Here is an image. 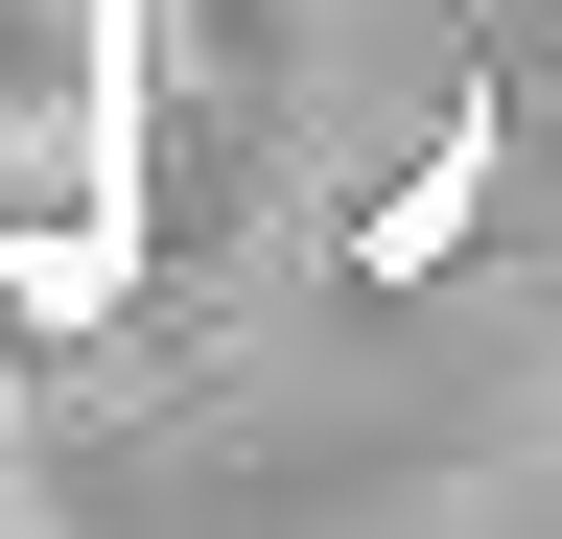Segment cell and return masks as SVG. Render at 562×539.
Returning a JSON list of instances; mask_svg holds the SVG:
<instances>
[{
	"mask_svg": "<svg viewBox=\"0 0 562 539\" xmlns=\"http://www.w3.org/2000/svg\"><path fill=\"white\" fill-rule=\"evenodd\" d=\"M94 47L117 0H0V165H94Z\"/></svg>",
	"mask_w": 562,
	"mask_h": 539,
	"instance_id": "cell-1",
	"label": "cell"
}]
</instances>
